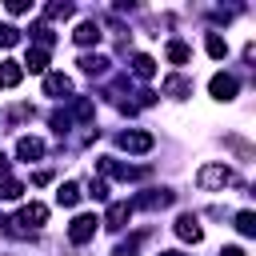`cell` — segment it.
<instances>
[{"label": "cell", "instance_id": "obj_1", "mask_svg": "<svg viewBox=\"0 0 256 256\" xmlns=\"http://www.w3.org/2000/svg\"><path fill=\"white\" fill-rule=\"evenodd\" d=\"M228 184H232V168L228 164H204L196 172V188H204V192H216V188H228Z\"/></svg>", "mask_w": 256, "mask_h": 256}, {"label": "cell", "instance_id": "obj_2", "mask_svg": "<svg viewBox=\"0 0 256 256\" xmlns=\"http://www.w3.org/2000/svg\"><path fill=\"white\" fill-rule=\"evenodd\" d=\"M96 224H100V220H96L92 212H80V216L68 224V240H72V244H88V240L96 236Z\"/></svg>", "mask_w": 256, "mask_h": 256}, {"label": "cell", "instance_id": "obj_3", "mask_svg": "<svg viewBox=\"0 0 256 256\" xmlns=\"http://www.w3.org/2000/svg\"><path fill=\"white\" fill-rule=\"evenodd\" d=\"M116 144H120L124 152H152L156 136H152V132H120V136H116Z\"/></svg>", "mask_w": 256, "mask_h": 256}, {"label": "cell", "instance_id": "obj_4", "mask_svg": "<svg viewBox=\"0 0 256 256\" xmlns=\"http://www.w3.org/2000/svg\"><path fill=\"white\" fill-rule=\"evenodd\" d=\"M44 96H52V100H68V96H72V80H68L64 72H48V76H44Z\"/></svg>", "mask_w": 256, "mask_h": 256}, {"label": "cell", "instance_id": "obj_5", "mask_svg": "<svg viewBox=\"0 0 256 256\" xmlns=\"http://www.w3.org/2000/svg\"><path fill=\"white\" fill-rule=\"evenodd\" d=\"M236 88H240V84H236V76H232V72H216V76L208 80V92H212L216 100H232V96H236Z\"/></svg>", "mask_w": 256, "mask_h": 256}, {"label": "cell", "instance_id": "obj_6", "mask_svg": "<svg viewBox=\"0 0 256 256\" xmlns=\"http://www.w3.org/2000/svg\"><path fill=\"white\" fill-rule=\"evenodd\" d=\"M176 236H180L184 244H200L204 228H200V220H196L192 212H184V216H176Z\"/></svg>", "mask_w": 256, "mask_h": 256}, {"label": "cell", "instance_id": "obj_7", "mask_svg": "<svg viewBox=\"0 0 256 256\" xmlns=\"http://www.w3.org/2000/svg\"><path fill=\"white\" fill-rule=\"evenodd\" d=\"M168 204H172V192L168 188H152V192H144V196L132 200V208H168Z\"/></svg>", "mask_w": 256, "mask_h": 256}, {"label": "cell", "instance_id": "obj_8", "mask_svg": "<svg viewBox=\"0 0 256 256\" xmlns=\"http://www.w3.org/2000/svg\"><path fill=\"white\" fill-rule=\"evenodd\" d=\"M128 216H132V200H116V204H108V216H104V224L116 232V228H124V224H128Z\"/></svg>", "mask_w": 256, "mask_h": 256}, {"label": "cell", "instance_id": "obj_9", "mask_svg": "<svg viewBox=\"0 0 256 256\" xmlns=\"http://www.w3.org/2000/svg\"><path fill=\"white\" fill-rule=\"evenodd\" d=\"M16 156H20V160H40V156H44V140L20 136V140H16Z\"/></svg>", "mask_w": 256, "mask_h": 256}, {"label": "cell", "instance_id": "obj_10", "mask_svg": "<svg viewBox=\"0 0 256 256\" xmlns=\"http://www.w3.org/2000/svg\"><path fill=\"white\" fill-rule=\"evenodd\" d=\"M20 76H24L20 60H0V88H16V84H20Z\"/></svg>", "mask_w": 256, "mask_h": 256}, {"label": "cell", "instance_id": "obj_11", "mask_svg": "<svg viewBox=\"0 0 256 256\" xmlns=\"http://www.w3.org/2000/svg\"><path fill=\"white\" fill-rule=\"evenodd\" d=\"M72 40H76V44H96V40H100V24H96V20H80L76 32H72Z\"/></svg>", "mask_w": 256, "mask_h": 256}, {"label": "cell", "instance_id": "obj_12", "mask_svg": "<svg viewBox=\"0 0 256 256\" xmlns=\"http://www.w3.org/2000/svg\"><path fill=\"white\" fill-rule=\"evenodd\" d=\"M20 68H28V72H44V68H48V52H44V48H28Z\"/></svg>", "mask_w": 256, "mask_h": 256}, {"label": "cell", "instance_id": "obj_13", "mask_svg": "<svg viewBox=\"0 0 256 256\" xmlns=\"http://www.w3.org/2000/svg\"><path fill=\"white\" fill-rule=\"evenodd\" d=\"M164 56H168L172 64H188V60H192V52H188V44H184V40H168Z\"/></svg>", "mask_w": 256, "mask_h": 256}, {"label": "cell", "instance_id": "obj_14", "mask_svg": "<svg viewBox=\"0 0 256 256\" xmlns=\"http://www.w3.org/2000/svg\"><path fill=\"white\" fill-rule=\"evenodd\" d=\"M80 72H88V76H104V72H108V56H80Z\"/></svg>", "mask_w": 256, "mask_h": 256}, {"label": "cell", "instance_id": "obj_15", "mask_svg": "<svg viewBox=\"0 0 256 256\" xmlns=\"http://www.w3.org/2000/svg\"><path fill=\"white\" fill-rule=\"evenodd\" d=\"M132 72H136L140 80H152V76H156V60L140 52V56H132Z\"/></svg>", "mask_w": 256, "mask_h": 256}, {"label": "cell", "instance_id": "obj_16", "mask_svg": "<svg viewBox=\"0 0 256 256\" xmlns=\"http://www.w3.org/2000/svg\"><path fill=\"white\" fill-rule=\"evenodd\" d=\"M164 92L176 96V100H184V96H192V84H188L184 76H168V80H164Z\"/></svg>", "mask_w": 256, "mask_h": 256}, {"label": "cell", "instance_id": "obj_17", "mask_svg": "<svg viewBox=\"0 0 256 256\" xmlns=\"http://www.w3.org/2000/svg\"><path fill=\"white\" fill-rule=\"evenodd\" d=\"M76 200H80V184H72V180H68V184H60V188H56V204H60V208H72Z\"/></svg>", "mask_w": 256, "mask_h": 256}, {"label": "cell", "instance_id": "obj_18", "mask_svg": "<svg viewBox=\"0 0 256 256\" xmlns=\"http://www.w3.org/2000/svg\"><path fill=\"white\" fill-rule=\"evenodd\" d=\"M204 48H208V56H212V60H224V56H228V40H224V36H216V32H208Z\"/></svg>", "mask_w": 256, "mask_h": 256}, {"label": "cell", "instance_id": "obj_19", "mask_svg": "<svg viewBox=\"0 0 256 256\" xmlns=\"http://www.w3.org/2000/svg\"><path fill=\"white\" fill-rule=\"evenodd\" d=\"M20 196H24V184L12 176H0V200H20Z\"/></svg>", "mask_w": 256, "mask_h": 256}, {"label": "cell", "instance_id": "obj_20", "mask_svg": "<svg viewBox=\"0 0 256 256\" xmlns=\"http://www.w3.org/2000/svg\"><path fill=\"white\" fill-rule=\"evenodd\" d=\"M140 244H144V232H136V236L120 240V244L112 248V256H136V252H140Z\"/></svg>", "mask_w": 256, "mask_h": 256}, {"label": "cell", "instance_id": "obj_21", "mask_svg": "<svg viewBox=\"0 0 256 256\" xmlns=\"http://www.w3.org/2000/svg\"><path fill=\"white\" fill-rule=\"evenodd\" d=\"M236 232L240 236H256V216L244 208V212H236Z\"/></svg>", "mask_w": 256, "mask_h": 256}, {"label": "cell", "instance_id": "obj_22", "mask_svg": "<svg viewBox=\"0 0 256 256\" xmlns=\"http://www.w3.org/2000/svg\"><path fill=\"white\" fill-rule=\"evenodd\" d=\"M44 16H48V20H68V16H72V4H68V0L60 4V0H56V4L44 8Z\"/></svg>", "mask_w": 256, "mask_h": 256}, {"label": "cell", "instance_id": "obj_23", "mask_svg": "<svg viewBox=\"0 0 256 256\" xmlns=\"http://www.w3.org/2000/svg\"><path fill=\"white\" fill-rule=\"evenodd\" d=\"M16 40H20V28H12V24H0V44H4V48H12Z\"/></svg>", "mask_w": 256, "mask_h": 256}, {"label": "cell", "instance_id": "obj_24", "mask_svg": "<svg viewBox=\"0 0 256 256\" xmlns=\"http://www.w3.org/2000/svg\"><path fill=\"white\" fill-rule=\"evenodd\" d=\"M88 196H92V200H108V184H104V180H92V184H88Z\"/></svg>", "mask_w": 256, "mask_h": 256}, {"label": "cell", "instance_id": "obj_25", "mask_svg": "<svg viewBox=\"0 0 256 256\" xmlns=\"http://www.w3.org/2000/svg\"><path fill=\"white\" fill-rule=\"evenodd\" d=\"M72 112H76L80 120H88V116H92V100H76V104H72Z\"/></svg>", "mask_w": 256, "mask_h": 256}, {"label": "cell", "instance_id": "obj_26", "mask_svg": "<svg viewBox=\"0 0 256 256\" xmlns=\"http://www.w3.org/2000/svg\"><path fill=\"white\" fill-rule=\"evenodd\" d=\"M8 12H12V16H20V12H32V4H28V0H12V4H8Z\"/></svg>", "mask_w": 256, "mask_h": 256}, {"label": "cell", "instance_id": "obj_27", "mask_svg": "<svg viewBox=\"0 0 256 256\" xmlns=\"http://www.w3.org/2000/svg\"><path fill=\"white\" fill-rule=\"evenodd\" d=\"M32 184H52V172H48V168H40V172H32Z\"/></svg>", "mask_w": 256, "mask_h": 256}, {"label": "cell", "instance_id": "obj_28", "mask_svg": "<svg viewBox=\"0 0 256 256\" xmlns=\"http://www.w3.org/2000/svg\"><path fill=\"white\" fill-rule=\"evenodd\" d=\"M220 256H244V248H236V244H228V248H220Z\"/></svg>", "mask_w": 256, "mask_h": 256}, {"label": "cell", "instance_id": "obj_29", "mask_svg": "<svg viewBox=\"0 0 256 256\" xmlns=\"http://www.w3.org/2000/svg\"><path fill=\"white\" fill-rule=\"evenodd\" d=\"M160 256H184V252H160Z\"/></svg>", "mask_w": 256, "mask_h": 256}]
</instances>
